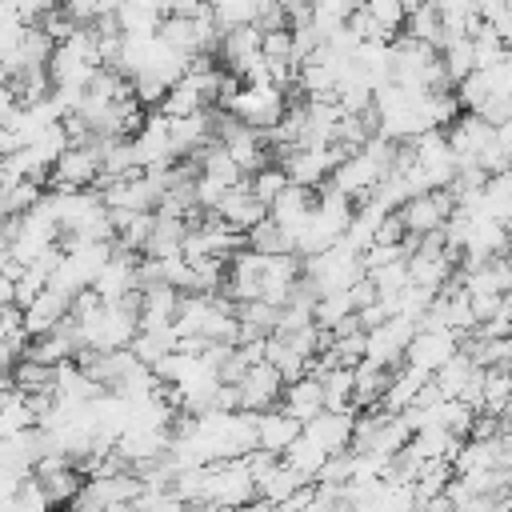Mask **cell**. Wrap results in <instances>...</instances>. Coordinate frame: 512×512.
Returning <instances> with one entry per match:
<instances>
[{"label": "cell", "mask_w": 512, "mask_h": 512, "mask_svg": "<svg viewBox=\"0 0 512 512\" xmlns=\"http://www.w3.org/2000/svg\"><path fill=\"white\" fill-rule=\"evenodd\" d=\"M352 420L356 412H336V408H320L312 420H304V436H312L320 448L340 452L352 444Z\"/></svg>", "instance_id": "16"}, {"label": "cell", "mask_w": 512, "mask_h": 512, "mask_svg": "<svg viewBox=\"0 0 512 512\" xmlns=\"http://www.w3.org/2000/svg\"><path fill=\"white\" fill-rule=\"evenodd\" d=\"M8 264H12V244H8V228L0 220V268H8Z\"/></svg>", "instance_id": "41"}, {"label": "cell", "mask_w": 512, "mask_h": 512, "mask_svg": "<svg viewBox=\"0 0 512 512\" xmlns=\"http://www.w3.org/2000/svg\"><path fill=\"white\" fill-rule=\"evenodd\" d=\"M52 48H56V40L40 28V24H28L24 28V36L0 56L4 60V72H8V80H16V76H28V72H40V68H48V60H52Z\"/></svg>", "instance_id": "9"}, {"label": "cell", "mask_w": 512, "mask_h": 512, "mask_svg": "<svg viewBox=\"0 0 512 512\" xmlns=\"http://www.w3.org/2000/svg\"><path fill=\"white\" fill-rule=\"evenodd\" d=\"M52 184H60V188H92V184H100V136L72 140L52 164Z\"/></svg>", "instance_id": "5"}, {"label": "cell", "mask_w": 512, "mask_h": 512, "mask_svg": "<svg viewBox=\"0 0 512 512\" xmlns=\"http://www.w3.org/2000/svg\"><path fill=\"white\" fill-rule=\"evenodd\" d=\"M168 436H172V428H124L120 436H116V444H112V452L128 464V468H144V464H152V460H160L164 452H168Z\"/></svg>", "instance_id": "12"}, {"label": "cell", "mask_w": 512, "mask_h": 512, "mask_svg": "<svg viewBox=\"0 0 512 512\" xmlns=\"http://www.w3.org/2000/svg\"><path fill=\"white\" fill-rule=\"evenodd\" d=\"M92 292L100 300H124L132 292H140V256L132 248H112V256L104 260V268L92 280Z\"/></svg>", "instance_id": "7"}, {"label": "cell", "mask_w": 512, "mask_h": 512, "mask_svg": "<svg viewBox=\"0 0 512 512\" xmlns=\"http://www.w3.org/2000/svg\"><path fill=\"white\" fill-rule=\"evenodd\" d=\"M284 108H288V96H284V88L272 84V80L240 84L236 96L228 100V112H232L236 120H244L248 128H260V132L272 128V124L284 116Z\"/></svg>", "instance_id": "2"}, {"label": "cell", "mask_w": 512, "mask_h": 512, "mask_svg": "<svg viewBox=\"0 0 512 512\" xmlns=\"http://www.w3.org/2000/svg\"><path fill=\"white\" fill-rule=\"evenodd\" d=\"M16 108H20V92H16V84H12V80H0V124H8Z\"/></svg>", "instance_id": "36"}, {"label": "cell", "mask_w": 512, "mask_h": 512, "mask_svg": "<svg viewBox=\"0 0 512 512\" xmlns=\"http://www.w3.org/2000/svg\"><path fill=\"white\" fill-rule=\"evenodd\" d=\"M196 8H204V0H168V12L176 16H192Z\"/></svg>", "instance_id": "40"}, {"label": "cell", "mask_w": 512, "mask_h": 512, "mask_svg": "<svg viewBox=\"0 0 512 512\" xmlns=\"http://www.w3.org/2000/svg\"><path fill=\"white\" fill-rule=\"evenodd\" d=\"M488 24H492V28L500 32V40L512 48V0H508V4H500V8L488 16Z\"/></svg>", "instance_id": "37"}, {"label": "cell", "mask_w": 512, "mask_h": 512, "mask_svg": "<svg viewBox=\"0 0 512 512\" xmlns=\"http://www.w3.org/2000/svg\"><path fill=\"white\" fill-rule=\"evenodd\" d=\"M164 16H168V0H120L112 12L120 32H140V36L160 32Z\"/></svg>", "instance_id": "18"}, {"label": "cell", "mask_w": 512, "mask_h": 512, "mask_svg": "<svg viewBox=\"0 0 512 512\" xmlns=\"http://www.w3.org/2000/svg\"><path fill=\"white\" fill-rule=\"evenodd\" d=\"M472 368H476V360H472L464 348H456V352H452V356L432 372V384L440 388V396H460V388L468 384Z\"/></svg>", "instance_id": "26"}, {"label": "cell", "mask_w": 512, "mask_h": 512, "mask_svg": "<svg viewBox=\"0 0 512 512\" xmlns=\"http://www.w3.org/2000/svg\"><path fill=\"white\" fill-rule=\"evenodd\" d=\"M308 4H312V0H308Z\"/></svg>", "instance_id": "44"}, {"label": "cell", "mask_w": 512, "mask_h": 512, "mask_svg": "<svg viewBox=\"0 0 512 512\" xmlns=\"http://www.w3.org/2000/svg\"><path fill=\"white\" fill-rule=\"evenodd\" d=\"M492 140L512 156V120H500V124H492Z\"/></svg>", "instance_id": "38"}, {"label": "cell", "mask_w": 512, "mask_h": 512, "mask_svg": "<svg viewBox=\"0 0 512 512\" xmlns=\"http://www.w3.org/2000/svg\"><path fill=\"white\" fill-rule=\"evenodd\" d=\"M452 204H456V196H452L448 188H432V192L408 196V200L396 208V216H400V224H404L408 236H424V232H436V228L448 220Z\"/></svg>", "instance_id": "6"}, {"label": "cell", "mask_w": 512, "mask_h": 512, "mask_svg": "<svg viewBox=\"0 0 512 512\" xmlns=\"http://www.w3.org/2000/svg\"><path fill=\"white\" fill-rule=\"evenodd\" d=\"M300 420L292 416V412H284V408H264V412H256V448H268V452H284L296 436H300Z\"/></svg>", "instance_id": "15"}, {"label": "cell", "mask_w": 512, "mask_h": 512, "mask_svg": "<svg viewBox=\"0 0 512 512\" xmlns=\"http://www.w3.org/2000/svg\"><path fill=\"white\" fill-rule=\"evenodd\" d=\"M24 28H28V20H24L8 0H0V56L24 36Z\"/></svg>", "instance_id": "35"}, {"label": "cell", "mask_w": 512, "mask_h": 512, "mask_svg": "<svg viewBox=\"0 0 512 512\" xmlns=\"http://www.w3.org/2000/svg\"><path fill=\"white\" fill-rule=\"evenodd\" d=\"M280 408L292 412L300 424L312 420V416L324 408V384H320V376H316V372H304V376L288 380L284 392H280Z\"/></svg>", "instance_id": "17"}, {"label": "cell", "mask_w": 512, "mask_h": 512, "mask_svg": "<svg viewBox=\"0 0 512 512\" xmlns=\"http://www.w3.org/2000/svg\"><path fill=\"white\" fill-rule=\"evenodd\" d=\"M416 332V316H384L380 324L364 328V360H376L384 368H400L404 364V348Z\"/></svg>", "instance_id": "3"}, {"label": "cell", "mask_w": 512, "mask_h": 512, "mask_svg": "<svg viewBox=\"0 0 512 512\" xmlns=\"http://www.w3.org/2000/svg\"><path fill=\"white\" fill-rule=\"evenodd\" d=\"M236 392H240V408H248V412H264V408L280 404L284 376H280L268 360H256V364H248L244 376L236 380Z\"/></svg>", "instance_id": "10"}, {"label": "cell", "mask_w": 512, "mask_h": 512, "mask_svg": "<svg viewBox=\"0 0 512 512\" xmlns=\"http://www.w3.org/2000/svg\"><path fill=\"white\" fill-rule=\"evenodd\" d=\"M20 148V136L8 128V124H0V156H8V152H16Z\"/></svg>", "instance_id": "39"}, {"label": "cell", "mask_w": 512, "mask_h": 512, "mask_svg": "<svg viewBox=\"0 0 512 512\" xmlns=\"http://www.w3.org/2000/svg\"><path fill=\"white\" fill-rule=\"evenodd\" d=\"M504 40H500V32L488 24V20H480L476 28H472V64L476 68H488V64H496L500 56H504Z\"/></svg>", "instance_id": "31"}, {"label": "cell", "mask_w": 512, "mask_h": 512, "mask_svg": "<svg viewBox=\"0 0 512 512\" xmlns=\"http://www.w3.org/2000/svg\"><path fill=\"white\" fill-rule=\"evenodd\" d=\"M0 80H8V72H4V60H0Z\"/></svg>", "instance_id": "43"}, {"label": "cell", "mask_w": 512, "mask_h": 512, "mask_svg": "<svg viewBox=\"0 0 512 512\" xmlns=\"http://www.w3.org/2000/svg\"><path fill=\"white\" fill-rule=\"evenodd\" d=\"M428 376L420 372V368H412V364H404L400 372L392 368V376H388V388H384V396H380V404L376 408H384V412H404L412 400H416V392H420V384H424Z\"/></svg>", "instance_id": "23"}, {"label": "cell", "mask_w": 512, "mask_h": 512, "mask_svg": "<svg viewBox=\"0 0 512 512\" xmlns=\"http://www.w3.org/2000/svg\"><path fill=\"white\" fill-rule=\"evenodd\" d=\"M68 308H72V296H64V292H56V288L44 284V288L20 308V324H24L28 336H44V332H52L56 324L68 320Z\"/></svg>", "instance_id": "13"}, {"label": "cell", "mask_w": 512, "mask_h": 512, "mask_svg": "<svg viewBox=\"0 0 512 512\" xmlns=\"http://www.w3.org/2000/svg\"><path fill=\"white\" fill-rule=\"evenodd\" d=\"M24 428H36V404L28 392H20L16 384H8L0 392V436H16Z\"/></svg>", "instance_id": "20"}, {"label": "cell", "mask_w": 512, "mask_h": 512, "mask_svg": "<svg viewBox=\"0 0 512 512\" xmlns=\"http://www.w3.org/2000/svg\"><path fill=\"white\" fill-rule=\"evenodd\" d=\"M0 304H12V272L0 268Z\"/></svg>", "instance_id": "42"}, {"label": "cell", "mask_w": 512, "mask_h": 512, "mask_svg": "<svg viewBox=\"0 0 512 512\" xmlns=\"http://www.w3.org/2000/svg\"><path fill=\"white\" fill-rule=\"evenodd\" d=\"M300 484H304V480H300L284 460H276L268 472H260V476H256V500H260V504H268V508H280V504H284Z\"/></svg>", "instance_id": "21"}, {"label": "cell", "mask_w": 512, "mask_h": 512, "mask_svg": "<svg viewBox=\"0 0 512 512\" xmlns=\"http://www.w3.org/2000/svg\"><path fill=\"white\" fill-rule=\"evenodd\" d=\"M364 12H368L388 36L404 32V16H408V4H404V0H364Z\"/></svg>", "instance_id": "33"}, {"label": "cell", "mask_w": 512, "mask_h": 512, "mask_svg": "<svg viewBox=\"0 0 512 512\" xmlns=\"http://www.w3.org/2000/svg\"><path fill=\"white\" fill-rule=\"evenodd\" d=\"M132 140V152H136V164L140 172H156V168H168L176 164V148H172V132H168V116L156 108V112H144V124L128 136Z\"/></svg>", "instance_id": "4"}, {"label": "cell", "mask_w": 512, "mask_h": 512, "mask_svg": "<svg viewBox=\"0 0 512 512\" xmlns=\"http://www.w3.org/2000/svg\"><path fill=\"white\" fill-rule=\"evenodd\" d=\"M360 4H364V0H360Z\"/></svg>", "instance_id": "45"}, {"label": "cell", "mask_w": 512, "mask_h": 512, "mask_svg": "<svg viewBox=\"0 0 512 512\" xmlns=\"http://www.w3.org/2000/svg\"><path fill=\"white\" fill-rule=\"evenodd\" d=\"M456 348H460V332H452V328H416L408 348H404V364L432 376Z\"/></svg>", "instance_id": "8"}, {"label": "cell", "mask_w": 512, "mask_h": 512, "mask_svg": "<svg viewBox=\"0 0 512 512\" xmlns=\"http://www.w3.org/2000/svg\"><path fill=\"white\" fill-rule=\"evenodd\" d=\"M280 460L300 476V480H316V472L324 468V460H328V448H320L312 436H304V428H300V436L280 452Z\"/></svg>", "instance_id": "24"}, {"label": "cell", "mask_w": 512, "mask_h": 512, "mask_svg": "<svg viewBox=\"0 0 512 512\" xmlns=\"http://www.w3.org/2000/svg\"><path fill=\"white\" fill-rule=\"evenodd\" d=\"M352 64L372 80V88L392 80V40H360L352 52Z\"/></svg>", "instance_id": "22"}, {"label": "cell", "mask_w": 512, "mask_h": 512, "mask_svg": "<svg viewBox=\"0 0 512 512\" xmlns=\"http://www.w3.org/2000/svg\"><path fill=\"white\" fill-rule=\"evenodd\" d=\"M440 60H444V72H448V80L456 84V80H464L476 64H472V36H448L444 44H440Z\"/></svg>", "instance_id": "30"}, {"label": "cell", "mask_w": 512, "mask_h": 512, "mask_svg": "<svg viewBox=\"0 0 512 512\" xmlns=\"http://www.w3.org/2000/svg\"><path fill=\"white\" fill-rule=\"evenodd\" d=\"M320 384H324V408H336V412H360L356 408V392H352V364H332L320 372Z\"/></svg>", "instance_id": "25"}, {"label": "cell", "mask_w": 512, "mask_h": 512, "mask_svg": "<svg viewBox=\"0 0 512 512\" xmlns=\"http://www.w3.org/2000/svg\"><path fill=\"white\" fill-rule=\"evenodd\" d=\"M352 312H356L352 288L320 292V296H316V304H312V320H316L320 328H332V324H340V320H344V316H352Z\"/></svg>", "instance_id": "29"}, {"label": "cell", "mask_w": 512, "mask_h": 512, "mask_svg": "<svg viewBox=\"0 0 512 512\" xmlns=\"http://www.w3.org/2000/svg\"><path fill=\"white\" fill-rule=\"evenodd\" d=\"M248 500H256V480H252L244 456H228V460L204 464L200 504H248Z\"/></svg>", "instance_id": "1"}, {"label": "cell", "mask_w": 512, "mask_h": 512, "mask_svg": "<svg viewBox=\"0 0 512 512\" xmlns=\"http://www.w3.org/2000/svg\"><path fill=\"white\" fill-rule=\"evenodd\" d=\"M164 116H188V112H196V108H208V100H204V92L188 80V76H180L164 96H160V104H156Z\"/></svg>", "instance_id": "27"}, {"label": "cell", "mask_w": 512, "mask_h": 512, "mask_svg": "<svg viewBox=\"0 0 512 512\" xmlns=\"http://www.w3.org/2000/svg\"><path fill=\"white\" fill-rule=\"evenodd\" d=\"M312 188H304V184H284L276 196H272V204H268V220L288 236V244H292V252H296V232L304 228V220H308V208H312Z\"/></svg>", "instance_id": "11"}, {"label": "cell", "mask_w": 512, "mask_h": 512, "mask_svg": "<svg viewBox=\"0 0 512 512\" xmlns=\"http://www.w3.org/2000/svg\"><path fill=\"white\" fill-rule=\"evenodd\" d=\"M12 508H20V512H36V508H52V500H48V488L40 484V476H24L20 480V488H16V500H12Z\"/></svg>", "instance_id": "34"}, {"label": "cell", "mask_w": 512, "mask_h": 512, "mask_svg": "<svg viewBox=\"0 0 512 512\" xmlns=\"http://www.w3.org/2000/svg\"><path fill=\"white\" fill-rule=\"evenodd\" d=\"M512 400V372L508 368H484V392H480V412H492V416H504Z\"/></svg>", "instance_id": "28"}, {"label": "cell", "mask_w": 512, "mask_h": 512, "mask_svg": "<svg viewBox=\"0 0 512 512\" xmlns=\"http://www.w3.org/2000/svg\"><path fill=\"white\" fill-rule=\"evenodd\" d=\"M220 220H228L236 232H248L252 224H260L264 216H268V204H260L256 200V192H252V184H248V176L240 180V184H232L224 196H220V204L212 208Z\"/></svg>", "instance_id": "14"}, {"label": "cell", "mask_w": 512, "mask_h": 512, "mask_svg": "<svg viewBox=\"0 0 512 512\" xmlns=\"http://www.w3.org/2000/svg\"><path fill=\"white\" fill-rule=\"evenodd\" d=\"M248 184H252V192H256V200H260V204H272V196L288 184V172H284V164H280V160H276V164L268 160V164H260V168L248 176Z\"/></svg>", "instance_id": "32"}, {"label": "cell", "mask_w": 512, "mask_h": 512, "mask_svg": "<svg viewBox=\"0 0 512 512\" xmlns=\"http://www.w3.org/2000/svg\"><path fill=\"white\" fill-rule=\"evenodd\" d=\"M388 376H392V368H384V364H376V360H356L352 364V392H356V408H376L380 404V396H384V388H388Z\"/></svg>", "instance_id": "19"}]
</instances>
